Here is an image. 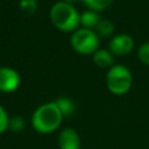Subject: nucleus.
I'll use <instances>...</instances> for the list:
<instances>
[{
  "instance_id": "1a4fd4ad",
  "label": "nucleus",
  "mask_w": 149,
  "mask_h": 149,
  "mask_svg": "<svg viewBox=\"0 0 149 149\" xmlns=\"http://www.w3.org/2000/svg\"><path fill=\"white\" fill-rule=\"evenodd\" d=\"M100 20H101V16L99 15V13L91 10V9H87V10L80 13V16H79V23H80L81 28L92 29V30L95 29V27L98 26Z\"/></svg>"
},
{
  "instance_id": "39448f33",
  "label": "nucleus",
  "mask_w": 149,
  "mask_h": 149,
  "mask_svg": "<svg viewBox=\"0 0 149 149\" xmlns=\"http://www.w3.org/2000/svg\"><path fill=\"white\" fill-rule=\"evenodd\" d=\"M134 48V40L127 34H119L114 35L109 43H108V50L114 56H125L129 54Z\"/></svg>"
},
{
  "instance_id": "7ed1b4c3",
  "label": "nucleus",
  "mask_w": 149,
  "mask_h": 149,
  "mask_svg": "<svg viewBox=\"0 0 149 149\" xmlns=\"http://www.w3.org/2000/svg\"><path fill=\"white\" fill-rule=\"evenodd\" d=\"M132 84L133 76L125 65L118 64L108 69L106 74V85L112 93L116 95L125 94L130 90Z\"/></svg>"
},
{
  "instance_id": "f257e3e1",
  "label": "nucleus",
  "mask_w": 149,
  "mask_h": 149,
  "mask_svg": "<svg viewBox=\"0 0 149 149\" xmlns=\"http://www.w3.org/2000/svg\"><path fill=\"white\" fill-rule=\"evenodd\" d=\"M63 120V115L55 101L41 105L31 116V125L38 133L48 134L56 130Z\"/></svg>"
},
{
  "instance_id": "9b49d317",
  "label": "nucleus",
  "mask_w": 149,
  "mask_h": 149,
  "mask_svg": "<svg viewBox=\"0 0 149 149\" xmlns=\"http://www.w3.org/2000/svg\"><path fill=\"white\" fill-rule=\"evenodd\" d=\"M94 31L97 33V35L99 37H108V36L113 35L114 26H113L112 21H109L107 19H101L100 22L98 23V26L95 27Z\"/></svg>"
},
{
  "instance_id": "f3484780",
  "label": "nucleus",
  "mask_w": 149,
  "mask_h": 149,
  "mask_svg": "<svg viewBox=\"0 0 149 149\" xmlns=\"http://www.w3.org/2000/svg\"><path fill=\"white\" fill-rule=\"evenodd\" d=\"M61 1H64V2L70 3V5H72V3H74V2H83V0H61Z\"/></svg>"
},
{
  "instance_id": "6e6552de",
  "label": "nucleus",
  "mask_w": 149,
  "mask_h": 149,
  "mask_svg": "<svg viewBox=\"0 0 149 149\" xmlns=\"http://www.w3.org/2000/svg\"><path fill=\"white\" fill-rule=\"evenodd\" d=\"M93 63L102 69H109L114 63V55L108 49H98L93 54Z\"/></svg>"
},
{
  "instance_id": "20e7f679",
  "label": "nucleus",
  "mask_w": 149,
  "mask_h": 149,
  "mask_svg": "<svg viewBox=\"0 0 149 149\" xmlns=\"http://www.w3.org/2000/svg\"><path fill=\"white\" fill-rule=\"evenodd\" d=\"M71 45L80 55H93L99 49V36L92 29L79 28L71 35Z\"/></svg>"
},
{
  "instance_id": "9d476101",
  "label": "nucleus",
  "mask_w": 149,
  "mask_h": 149,
  "mask_svg": "<svg viewBox=\"0 0 149 149\" xmlns=\"http://www.w3.org/2000/svg\"><path fill=\"white\" fill-rule=\"evenodd\" d=\"M57 107L59 108L63 118L64 116H70L74 113V109H76V106H74V102L70 99V98H66V97H59L58 99L55 100Z\"/></svg>"
},
{
  "instance_id": "0eeeda50",
  "label": "nucleus",
  "mask_w": 149,
  "mask_h": 149,
  "mask_svg": "<svg viewBox=\"0 0 149 149\" xmlns=\"http://www.w3.org/2000/svg\"><path fill=\"white\" fill-rule=\"evenodd\" d=\"M59 149H80V139L78 133L72 128H65L58 136Z\"/></svg>"
},
{
  "instance_id": "f03ea898",
  "label": "nucleus",
  "mask_w": 149,
  "mask_h": 149,
  "mask_svg": "<svg viewBox=\"0 0 149 149\" xmlns=\"http://www.w3.org/2000/svg\"><path fill=\"white\" fill-rule=\"evenodd\" d=\"M80 14L73 5L64 1L54 3L50 9V20L52 24L62 31H74L78 29Z\"/></svg>"
},
{
  "instance_id": "4468645a",
  "label": "nucleus",
  "mask_w": 149,
  "mask_h": 149,
  "mask_svg": "<svg viewBox=\"0 0 149 149\" xmlns=\"http://www.w3.org/2000/svg\"><path fill=\"white\" fill-rule=\"evenodd\" d=\"M20 9L24 14L31 15L37 9V1L36 0H20Z\"/></svg>"
},
{
  "instance_id": "dca6fc26",
  "label": "nucleus",
  "mask_w": 149,
  "mask_h": 149,
  "mask_svg": "<svg viewBox=\"0 0 149 149\" xmlns=\"http://www.w3.org/2000/svg\"><path fill=\"white\" fill-rule=\"evenodd\" d=\"M8 119H9V116L7 115V112L0 105V134L3 133L8 128Z\"/></svg>"
},
{
  "instance_id": "f8f14e48",
  "label": "nucleus",
  "mask_w": 149,
  "mask_h": 149,
  "mask_svg": "<svg viewBox=\"0 0 149 149\" xmlns=\"http://www.w3.org/2000/svg\"><path fill=\"white\" fill-rule=\"evenodd\" d=\"M83 2L87 6L88 9L99 13L108 8L113 3V0H83Z\"/></svg>"
},
{
  "instance_id": "ddd939ff",
  "label": "nucleus",
  "mask_w": 149,
  "mask_h": 149,
  "mask_svg": "<svg viewBox=\"0 0 149 149\" xmlns=\"http://www.w3.org/2000/svg\"><path fill=\"white\" fill-rule=\"evenodd\" d=\"M24 126H26L24 119L20 115H15V116L8 119V129H10L13 132H20L24 128Z\"/></svg>"
},
{
  "instance_id": "423d86ee",
  "label": "nucleus",
  "mask_w": 149,
  "mask_h": 149,
  "mask_svg": "<svg viewBox=\"0 0 149 149\" xmlns=\"http://www.w3.org/2000/svg\"><path fill=\"white\" fill-rule=\"evenodd\" d=\"M20 85V76L16 70L2 66L0 68V91L9 93L15 91Z\"/></svg>"
},
{
  "instance_id": "2eb2a0df",
  "label": "nucleus",
  "mask_w": 149,
  "mask_h": 149,
  "mask_svg": "<svg viewBox=\"0 0 149 149\" xmlns=\"http://www.w3.org/2000/svg\"><path fill=\"white\" fill-rule=\"evenodd\" d=\"M137 56L143 64L149 65V42H144L143 44H141L137 51Z\"/></svg>"
}]
</instances>
